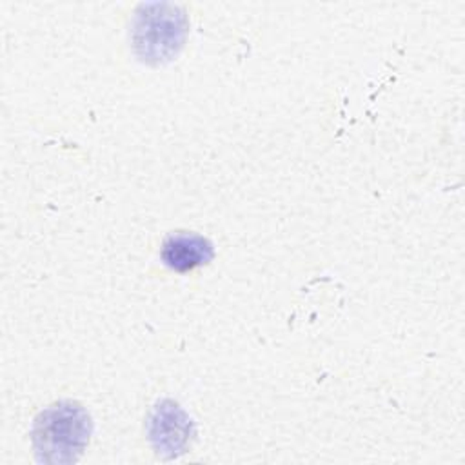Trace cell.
<instances>
[{"mask_svg":"<svg viewBox=\"0 0 465 465\" xmlns=\"http://www.w3.org/2000/svg\"><path fill=\"white\" fill-rule=\"evenodd\" d=\"M187 36V16L173 4H143L133 24V47L136 56L151 65L171 62Z\"/></svg>","mask_w":465,"mask_h":465,"instance_id":"7a4b0ae2","label":"cell"},{"mask_svg":"<svg viewBox=\"0 0 465 465\" xmlns=\"http://www.w3.org/2000/svg\"><path fill=\"white\" fill-rule=\"evenodd\" d=\"M214 256V245L209 238L178 231L169 234L160 249V258L163 265L174 272H189L202 265H207Z\"/></svg>","mask_w":465,"mask_h":465,"instance_id":"277c9868","label":"cell"},{"mask_svg":"<svg viewBox=\"0 0 465 465\" xmlns=\"http://www.w3.org/2000/svg\"><path fill=\"white\" fill-rule=\"evenodd\" d=\"M147 436L158 458L174 460L191 449L196 427L176 401L160 400L149 414Z\"/></svg>","mask_w":465,"mask_h":465,"instance_id":"3957f363","label":"cell"},{"mask_svg":"<svg viewBox=\"0 0 465 465\" xmlns=\"http://www.w3.org/2000/svg\"><path fill=\"white\" fill-rule=\"evenodd\" d=\"M93 421L89 412L71 400L56 401L33 421L31 441L42 463H74L89 445Z\"/></svg>","mask_w":465,"mask_h":465,"instance_id":"6da1fadb","label":"cell"}]
</instances>
